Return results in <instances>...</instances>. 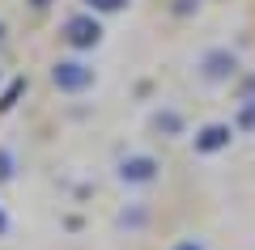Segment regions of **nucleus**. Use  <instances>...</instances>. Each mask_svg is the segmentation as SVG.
I'll use <instances>...</instances> for the list:
<instances>
[{
	"label": "nucleus",
	"instance_id": "nucleus-4",
	"mask_svg": "<svg viewBox=\"0 0 255 250\" xmlns=\"http://www.w3.org/2000/svg\"><path fill=\"white\" fill-rule=\"evenodd\" d=\"M157 170H162V166H157L149 153H132V157L119 161V178H124V182H153Z\"/></svg>",
	"mask_w": 255,
	"mask_h": 250
},
{
	"label": "nucleus",
	"instance_id": "nucleus-12",
	"mask_svg": "<svg viewBox=\"0 0 255 250\" xmlns=\"http://www.w3.org/2000/svg\"><path fill=\"white\" fill-rule=\"evenodd\" d=\"M196 4H200V0H179V4H174V13H191Z\"/></svg>",
	"mask_w": 255,
	"mask_h": 250
},
{
	"label": "nucleus",
	"instance_id": "nucleus-14",
	"mask_svg": "<svg viewBox=\"0 0 255 250\" xmlns=\"http://www.w3.org/2000/svg\"><path fill=\"white\" fill-rule=\"evenodd\" d=\"M30 4H38V9H47V4H51V0H30Z\"/></svg>",
	"mask_w": 255,
	"mask_h": 250
},
{
	"label": "nucleus",
	"instance_id": "nucleus-1",
	"mask_svg": "<svg viewBox=\"0 0 255 250\" xmlns=\"http://www.w3.org/2000/svg\"><path fill=\"white\" fill-rule=\"evenodd\" d=\"M51 81H55V89H64V93H77V89H85L94 81V68L85 60H60L51 68Z\"/></svg>",
	"mask_w": 255,
	"mask_h": 250
},
{
	"label": "nucleus",
	"instance_id": "nucleus-10",
	"mask_svg": "<svg viewBox=\"0 0 255 250\" xmlns=\"http://www.w3.org/2000/svg\"><path fill=\"white\" fill-rule=\"evenodd\" d=\"M9 178H13V153L0 149V182H9Z\"/></svg>",
	"mask_w": 255,
	"mask_h": 250
},
{
	"label": "nucleus",
	"instance_id": "nucleus-7",
	"mask_svg": "<svg viewBox=\"0 0 255 250\" xmlns=\"http://www.w3.org/2000/svg\"><path fill=\"white\" fill-rule=\"evenodd\" d=\"M238 132H255V102H243V110H238Z\"/></svg>",
	"mask_w": 255,
	"mask_h": 250
},
{
	"label": "nucleus",
	"instance_id": "nucleus-8",
	"mask_svg": "<svg viewBox=\"0 0 255 250\" xmlns=\"http://www.w3.org/2000/svg\"><path fill=\"white\" fill-rule=\"evenodd\" d=\"M21 89H26V81H13L9 89L0 93V110H9V106H13V102H17V93H21Z\"/></svg>",
	"mask_w": 255,
	"mask_h": 250
},
{
	"label": "nucleus",
	"instance_id": "nucleus-11",
	"mask_svg": "<svg viewBox=\"0 0 255 250\" xmlns=\"http://www.w3.org/2000/svg\"><path fill=\"white\" fill-rule=\"evenodd\" d=\"M174 250H204V246L196 238H183V242H174Z\"/></svg>",
	"mask_w": 255,
	"mask_h": 250
},
{
	"label": "nucleus",
	"instance_id": "nucleus-9",
	"mask_svg": "<svg viewBox=\"0 0 255 250\" xmlns=\"http://www.w3.org/2000/svg\"><path fill=\"white\" fill-rule=\"evenodd\" d=\"M85 4H90V13L98 9V13H115V9H124L128 0H85Z\"/></svg>",
	"mask_w": 255,
	"mask_h": 250
},
{
	"label": "nucleus",
	"instance_id": "nucleus-6",
	"mask_svg": "<svg viewBox=\"0 0 255 250\" xmlns=\"http://www.w3.org/2000/svg\"><path fill=\"white\" fill-rule=\"evenodd\" d=\"M153 127H157V132H166V136H183V115H179V110H157Z\"/></svg>",
	"mask_w": 255,
	"mask_h": 250
},
{
	"label": "nucleus",
	"instance_id": "nucleus-13",
	"mask_svg": "<svg viewBox=\"0 0 255 250\" xmlns=\"http://www.w3.org/2000/svg\"><path fill=\"white\" fill-rule=\"evenodd\" d=\"M4 233H9V216L0 212V238H4Z\"/></svg>",
	"mask_w": 255,
	"mask_h": 250
},
{
	"label": "nucleus",
	"instance_id": "nucleus-5",
	"mask_svg": "<svg viewBox=\"0 0 255 250\" xmlns=\"http://www.w3.org/2000/svg\"><path fill=\"white\" fill-rule=\"evenodd\" d=\"M230 140H234L230 123H209L196 132V153H221V149H230Z\"/></svg>",
	"mask_w": 255,
	"mask_h": 250
},
{
	"label": "nucleus",
	"instance_id": "nucleus-2",
	"mask_svg": "<svg viewBox=\"0 0 255 250\" xmlns=\"http://www.w3.org/2000/svg\"><path fill=\"white\" fill-rule=\"evenodd\" d=\"M64 38L73 47H98V38H102V26H98V17L94 13H77V17H68L64 21Z\"/></svg>",
	"mask_w": 255,
	"mask_h": 250
},
{
	"label": "nucleus",
	"instance_id": "nucleus-3",
	"mask_svg": "<svg viewBox=\"0 0 255 250\" xmlns=\"http://www.w3.org/2000/svg\"><path fill=\"white\" fill-rule=\"evenodd\" d=\"M200 72H204V81H230L238 72V55L226 51V47H213V51H204Z\"/></svg>",
	"mask_w": 255,
	"mask_h": 250
}]
</instances>
